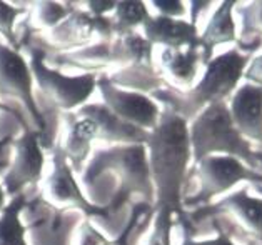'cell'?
<instances>
[{
  "mask_svg": "<svg viewBox=\"0 0 262 245\" xmlns=\"http://www.w3.org/2000/svg\"><path fill=\"white\" fill-rule=\"evenodd\" d=\"M147 162L154 185V209L167 207L174 214L184 212V189L192 157L189 124L177 112L164 110L145 142Z\"/></svg>",
  "mask_w": 262,
  "mask_h": 245,
  "instance_id": "cell-1",
  "label": "cell"
},
{
  "mask_svg": "<svg viewBox=\"0 0 262 245\" xmlns=\"http://www.w3.org/2000/svg\"><path fill=\"white\" fill-rule=\"evenodd\" d=\"M108 172L116 173L120 182L116 197L111 204H107L111 214L119 210L127 198L136 193L142 195L145 204H150L154 207V185H152L144 144L108 145L105 149L94 152L84 169L82 184L87 187L92 185Z\"/></svg>",
  "mask_w": 262,
  "mask_h": 245,
  "instance_id": "cell-2",
  "label": "cell"
},
{
  "mask_svg": "<svg viewBox=\"0 0 262 245\" xmlns=\"http://www.w3.org/2000/svg\"><path fill=\"white\" fill-rule=\"evenodd\" d=\"M249 57L251 55L242 54L239 49L227 50L221 55L212 57L206 63L204 77L190 92L177 97L176 88H161L154 92V97L164 100L170 110L189 120L207 105L219 104L231 95L244 75Z\"/></svg>",
  "mask_w": 262,
  "mask_h": 245,
  "instance_id": "cell-3",
  "label": "cell"
},
{
  "mask_svg": "<svg viewBox=\"0 0 262 245\" xmlns=\"http://www.w3.org/2000/svg\"><path fill=\"white\" fill-rule=\"evenodd\" d=\"M189 139L194 164L207 155L224 153L239 159L249 169L260 172L257 152L252 150L249 140L237 132L229 107L224 102L210 104L195 115L189 127Z\"/></svg>",
  "mask_w": 262,
  "mask_h": 245,
  "instance_id": "cell-4",
  "label": "cell"
},
{
  "mask_svg": "<svg viewBox=\"0 0 262 245\" xmlns=\"http://www.w3.org/2000/svg\"><path fill=\"white\" fill-rule=\"evenodd\" d=\"M30 70L40 94L55 110L75 114L87 104L97 90V72L80 75H66L55 69L47 67L46 52L40 47H30Z\"/></svg>",
  "mask_w": 262,
  "mask_h": 245,
  "instance_id": "cell-5",
  "label": "cell"
},
{
  "mask_svg": "<svg viewBox=\"0 0 262 245\" xmlns=\"http://www.w3.org/2000/svg\"><path fill=\"white\" fill-rule=\"evenodd\" d=\"M197 179L199 190L190 198H185L182 205H197L199 209L209 205L214 197L231 190L239 182H252L262 185V172L249 169L239 159L229 155H207L197 162Z\"/></svg>",
  "mask_w": 262,
  "mask_h": 245,
  "instance_id": "cell-6",
  "label": "cell"
},
{
  "mask_svg": "<svg viewBox=\"0 0 262 245\" xmlns=\"http://www.w3.org/2000/svg\"><path fill=\"white\" fill-rule=\"evenodd\" d=\"M192 217H214L219 222L231 224L232 230L227 234L231 238L232 235H241L247 242L251 240L262 245V198L251 197L247 189L234 192L217 204L197 209Z\"/></svg>",
  "mask_w": 262,
  "mask_h": 245,
  "instance_id": "cell-7",
  "label": "cell"
},
{
  "mask_svg": "<svg viewBox=\"0 0 262 245\" xmlns=\"http://www.w3.org/2000/svg\"><path fill=\"white\" fill-rule=\"evenodd\" d=\"M0 95L22 102L34 122V130L46 135V117L34 95V75L25 57L10 45L0 42Z\"/></svg>",
  "mask_w": 262,
  "mask_h": 245,
  "instance_id": "cell-8",
  "label": "cell"
},
{
  "mask_svg": "<svg viewBox=\"0 0 262 245\" xmlns=\"http://www.w3.org/2000/svg\"><path fill=\"white\" fill-rule=\"evenodd\" d=\"M43 135L37 130H24L17 140H12L10 149L12 159L7 165V172L4 173L2 187L7 197L14 198L29 185L37 184L42 179L43 167H46V153H43Z\"/></svg>",
  "mask_w": 262,
  "mask_h": 245,
  "instance_id": "cell-9",
  "label": "cell"
},
{
  "mask_svg": "<svg viewBox=\"0 0 262 245\" xmlns=\"http://www.w3.org/2000/svg\"><path fill=\"white\" fill-rule=\"evenodd\" d=\"M42 197L54 207H74L82 210L87 217L108 218L111 215L107 205H95L84 197L59 144L52 147V173L43 184Z\"/></svg>",
  "mask_w": 262,
  "mask_h": 245,
  "instance_id": "cell-10",
  "label": "cell"
},
{
  "mask_svg": "<svg viewBox=\"0 0 262 245\" xmlns=\"http://www.w3.org/2000/svg\"><path fill=\"white\" fill-rule=\"evenodd\" d=\"M97 88L102 95V104L125 124H130L145 132L154 130L159 124L162 112L157 102L147 94L114 85L105 75H99Z\"/></svg>",
  "mask_w": 262,
  "mask_h": 245,
  "instance_id": "cell-11",
  "label": "cell"
},
{
  "mask_svg": "<svg viewBox=\"0 0 262 245\" xmlns=\"http://www.w3.org/2000/svg\"><path fill=\"white\" fill-rule=\"evenodd\" d=\"M75 115L91 119L97 125V140L108 145H130L144 144L149 137V132L140 130L130 124H125L117 115H114L104 104H85L80 107Z\"/></svg>",
  "mask_w": 262,
  "mask_h": 245,
  "instance_id": "cell-12",
  "label": "cell"
},
{
  "mask_svg": "<svg viewBox=\"0 0 262 245\" xmlns=\"http://www.w3.org/2000/svg\"><path fill=\"white\" fill-rule=\"evenodd\" d=\"M231 117L237 132L262 145V85L246 82L231 102Z\"/></svg>",
  "mask_w": 262,
  "mask_h": 245,
  "instance_id": "cell-13",
  "label": "cell"
},
{
  "mask_svg": "<svg viewBox=\"0 0 262 245\" xmlns=\"http://www.w3.org/2000/svg\"><path fill=\"white\" fill-rule=\"evenodd\" d=\"M144 37L152 45H162L164 49H190L201 47L197 25L182 18L150 15L144 25Z\"/></svg>",
  "mask_w": 262,
  "mask_h": 245,
  "instance_id": "cell-14",
  "label": "cell"
},
{
  "mask_svg": "<svg viewBox=\"0 0 262 245\" xmlns=\"http://www.w3.org/2000/svg\"><path fill=\"white\" fill-rule=\"evenodd\" d=\"M67 132L60 149L74 172L84 170L92 152V142L97 140V125L91 119L79 117L75 114H66Z\"/></svg>",
  "mask_w": 262,
  "mask_h": 245,
  "instance_id": "cell-15",
  "label": "cell"
},
{
  "mask_svg": "<svg viewBox=\"0 0 262 245\" xmlns=\"http://www.w3.org/2000/svg\"><path fill=\"white\" fill-rule=\"evenodd\" d=\"M237 2H222L219 9L214 12L212 18L209 20L206 30L199 35V45L202 52L204 65L212 59V52L217 45L237 42L235 37V24L232 17V9Z\"/></svg>",
  "mask_w": 262,
  "mask_h": 245,
  "instance_id": "cell-16",
  "label": "cell"
},
{
  "mask_svg": "<svg viewBox=\"0 0 262 245\" xmlns=\"http://www.w3.org/2000/svg\"><path fill=\"white\" fill-rule=\"evenodd\" d=\"M199 62H202L201 47L164 49L161 54V69L176 83L189 85L197 77Z\"/></svg>",
  "mask_w": 262,
  "mask_h": 245,
  "instance_id": "cell-17",
  "label": "cell"
},
{
  "mask_svg": "<svg viewBox=\"0 0 262 245\" xmlns=\"http://www.w3.org/2000/svg\"><path fill=\"white\" fill-rule=\"evenodd\" d=\"M30 205L27 193H20L7 202L0 214V245H27L29 227L20 220V214Z\"/></svg>",
  "mask_w": 262,
  "mask_h": 245,
  "instance_id": "cell-18",
  "label": "cell"
},
{
  "mask_svg": "<svg viewBox=\"0 0 262 245\" xmlns=\"http://www.w3.org/2000/svg\"><path fill=\"white\" fill-rule=\"evenodd\" d=\"M242 34L237 47L242 54L251 55L262 45V2H252L241 10Z\"/></svg>",
  "mask_w": 262,
  "mask_h": 245,
  "instance_id": "cell-19",
  "label": "cell"
},
{
  "mask_svg": "<svg viewBox=\"0 0 262 245\" xmlns=\"http://www.w3.org/2000/svg\"><path fill=\"white\" fill-rule=\"evenodd\" d=\"M112 14L114 17L111 18L114 24V37L125 34V32H134L150 17L147 4L144 2H117Z\"/></svg>",
  "mask_w": 262,
  "mask_h": 245,
  "instance_id": "cell-20",
  "label": "cell"
},
{
  "mask_svg": "<svg viewBox=\"0 0 262 245\" xmlns=\"http://www.w3.org/2000/svg\"><path fill=\"white\" fill-rule=\"evenodd\" d=\"M174 214L167 207L154 209V224L145 245H172V229H174Z\"/></svg>",
  "mask_w": 262,
  "mask_h": 245,
  "instance_id": "cell-21",
  "label": "cell"
},
{
  "mask_svg": "<svg viewBox=\"0 0 262 245\" xmlns=\"http://www.w3.org/2000/svg\"><path fill=\"white\" fill-rule=\"evenodd\" d=\"M75 4H60V2H40L35 4V22L43 29H54L63 18H67L75 10Z\"/></svg>",
  "mask_w": 262,
  "mask_h": 245,
  "instance_id": "cell-22",
  "label": "cell"
},
{
  "mask_svg": "<svg viewBox=\"0 0 262 245\" xmlns=\"http://www.w3.org/2000/svg\"><path fill=\"white\" fill-rule=\"evenodd\" d=\"M25 14V9H15L14 5L7 2H0V35L5 37L7 45L20 50L17 42V35L14 32L17 18Z\"/></svg>",
  "mask_w": 262,
  "mask_h": 245,
  "instance_id": "cell-23",
  "label": "cell"
},
{
  "mask_svg": "<svg viewBox=\"0 0 262 245\" xmlns=\"http://www.w3.org/2000/svg\"><path fill=\"white\" fill-rule=\"evenodd\" d=\"M77 245H108V240L91 222L85 220L77 230Z\"/></svg>",
  "mask_w": 262,
  "mask_h": 245,
  "instance_id": "cell-24",
  "label": "cell"
},
{
  "mask_svg": "<svg viewBox=\"0 0 262 245\" xmlns=\"http://www.w3.org/2000/svg\"><path fill=\"white\" fill-rule=\"evenodd\" d=\"M157 9L159 15L170 17V18H181L185 15V4L179 2V0H159V2H152Z\"/></svg>",
  "mask_w": 262,
  "mask_h": 245,
  "instance_id": "cell-25",
  "label": "cell"
},
{
  "mask_svg": "<svg viewBox=\"0 0 262 245\" xmlns=\"http://www.w3.org/2000/svg\"><path fill=\"white\" fill-rule=\"evenodd\" d=\"M215 230H217V235L214 238H206V240H194L190 235H185L182 245H235L232 242V238L229 237L226 232H222L217 225H215Z\"/></svg>",
  "mask_w": 262,
  "mask_h": 245,
  "instance_id": "cell-26",
  "label": "cell"
},
{
  "mask_svg": "<svg viewBox=\"0 0 262 245\" xmlns=\"http://www.w3.org/2000/svg\"><path fill=\"white\" fill-rule=\"evenodd\" d=\"M244 77L247 79V82L255 83V85H262V55L255 57L249 63V67L244 70Z\"/></svg>",
  "mask_w": 262,
  "mask_h": 245,
  "instance_id": "cell-27",
  "label": "cell"
},
{
  "mask_svg": "<svg viewBox=\"0 0 262 245\" xmlns=\"http://www.w3.org/2000/svg\"><path fill=\"white\" fill-rule=\"evenodd\" d=\"M117 2H85L89 7V14H92L95 17H107L108 12H114Z\"/></svg>",
  "mask_w": 262,
  "mask_h": 245,
  "instance_id": "cell-28",
  "label": "cell"
},
{
  "mask_svg": "<svg viewBox=\"0 0 262 245\" xmlns=\"http://www.w3.org/2000/svg\"><path fill=\"white\" fill-rule=\"evenodd\" d=\"M5 205H7V193H5L2 184H0V214H2V210L5 209Z\"/></svg>",
  "mask_w": 262,
  "mask_h": 245,
  "instance_id": "cell-29",
  "label": "cell"
},
{
  "mask_svg": "<svg viewBox=\"0 0 262 245\" xmlns=\"http://www.w3.org/2000/svg\"><path fill=\"white\" fill-rule=\"evenodd\" d=\"M257 160H259V164H260V167H262V152H260V150H257ZM255 189H257V192L262 193V185H257Z\"/></svg>",
  "mask_w": 262,
  "mask_h": 245,
  "instance_id": "cell-30",
  "label": "cell"
},
{
  "mask_svg": "<svg viewBox=\"0 0 262 245\" xmlns=\"http://www.w3.org/2000/svg\"><path fill=\"white\" fill-rule=\"evenodd\" d=\"M0 110H10V108L7 105H4V104H0Z\"/></svg>",
  "mask_w": 262,
  "mask_h": 245,
  "instance_id": "cell-31",
  "label": "cell"
}]
</instances>
